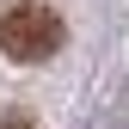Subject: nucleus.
Instances as JSON below:
<instances>
[{"label": "nucleus", "mask_w": 129, "mask_h": 129, "mask_svg": "<svg viewBox=\"0 0 129 129\" xmlns=\"http://www.w3.org/2000/svg\"><path fill=\"white\" fill-rule=\"evenodd\" d=\"M0 129H37V123H31L25 111H6V117H0Z\"/></svg>", "instance_id": "nucleus-2"}, {"label": "nucleus", "mask_w": 129, "mask_h": 129, "mask_svg": "<svg viewBox=\"0 0 129 129\" xmlns=\"http://www.w3.org/2000/svg\"><path fill=\"white\" fill-rule=\"evenodd\" d=\"M61 37H68V25H61V12L43 6V0H19V6L0 12V49L12 61H49L61 49Z\"/></svg>", "instance_id": "nucleus-1"}]
</instances>
